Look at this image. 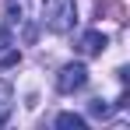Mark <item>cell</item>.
Returning <instances> with one entry per match:
<instances>
[{"label": "cell", "mask_w": 130, "mask_h": 130, "mask_svg": "<svg viewBox=\"0 0 130 130\" xmlns=\"http://www.w3.org/2000/svg\"><path fill=\"white\" fill-rule=\"evenodd\" d=\"M77 21V4L74 0H42V25L49 32H56V35H63L70 32Z\"/></svg>", "instance_id": "cell-1"}, {"label": "cell", "mask_w": 130, "mask_h": 130, "mask_svg": "<svg viewBox=\"0 0 130 130\" xmlns=\"http://www.w3.org/2000/svg\"><path fill=\"white\" fill-rule=\"evenodd\" d=\"M85 85H88V67L81 60L60 67V74H56V91L60 95H74V91H81Z\"/></svg>", "instance_id": "cell-2"}, {"label": "cell", "mask_w": 130, "mask_h": 130, "mask_svg": "<svg viewBox=\"0 0 130 130\" xmlns=\"http://www.w3.org/2000/svg\"><path fill=\"white\" fill-rule=\"evenodd\" d=\"M28 4L32 0H7V7H4V28H25V39H32L35 32L28 28Z\"/></svg>", "instance_id": "cell-3"}, {"label": "cell", "mask_w": 130, "mask_h": 130, "mask_svg": "<svg viewBox=\"0 0 130 130\" xmlns=\"http://www.w3.org/2000/svg\"><path fill=\"white\" fill-rule=\"evenodd\" d=\"M106 35H102V32H85V35H81V42H77V49H81V56H99V53H102V49H106Z\"/></svg>", "instance_id": "cell-4"}, {"label": "cell", "mask_w": 130, "mask_h": 130, "mask_svg": "<svg viewBox=\"0 0 130 130\" xmlns=\"http://www.w3.org/2000/svg\"><path fill=\"white\" fill-rule=\"evenodd\" d=\"M11 112H14V88L11 81H0V127L11 120Z\"/></svg>", "instance_id": "cell-5"}, {"label": "cell", "mask_w": 130, "mask_h": 130, "mask_svg": "<svg viewBox=\"0 0 130 130\" xmlns=\"http://www.w3.org/2000/svg\"><path fill=\"white\" fill-rule=\"evenodd\" d=\"M56 127L60 130H85V116H77V112H60V116H56Z\"/></svg>", "instance_id": "cell-6"}, {"label": "cell", "mask_w": 130, "mask_h": 130, "mask_svg": "<svg viewBox=\"0 0 130 130\" xmlns=\"http://www.w3.org/2000/svg\"><path fill=\"white\" fill-rule=\"evenodd\" d=\"M88 112H91V116H102V120H106L109 112H112V106H109V102H102V99H91V106H88Z\"/></svg>", "instance_id": "cell-7"}, {"label": "cell", "mask_w": 130, "mask_h": 130, "mask_svg": "<svg viewBox=\"0 0 130 130\" xmlns=\"http://www.w3.org/2000/svg\"><path fill=\"white\" fill-rule=\"evenodd\" d=\"M7 46H14V35H11V28H0V49H7Z\"/></svg>", "instance_id": "cell-8"}]
</instances>
